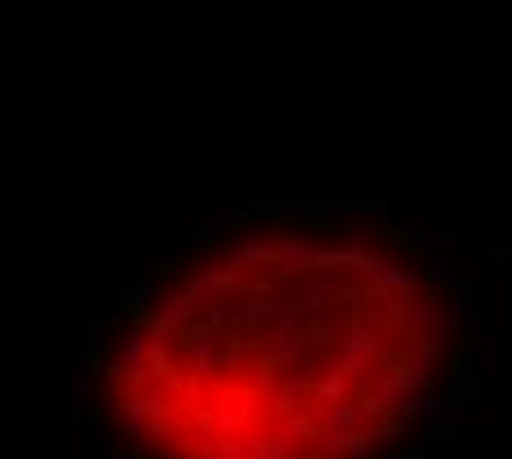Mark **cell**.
Instances as JSON below:
<instances>
[{
  "label": "cell",
  "instance_id": "cell-1",
  "mask_svg": "<svg viewBox=\"0 0 512 459\" xmlns=\"http://www.w3.org/2000/svg\"><path fill=\"white\" fill-rule=\"evenodd\" d=\"M460 305L407 234L274 217L164 256L98 340L137 459H389L442 393Z\"/></svg>",
  "mask_w": 512,
  "mask_h": 459
}]
</instances>
